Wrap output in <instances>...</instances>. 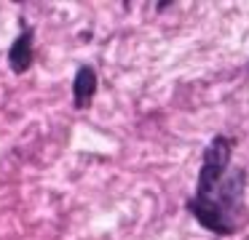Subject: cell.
Masks as SVG:
<instances>
[{"instance_id":"cell-1","label":"cell","mask_w":249,"mask_h":240,"mask_svg":"<svg viewBox=\"0 0 249 240\" xmlns=\"http://www.w3.org/2000/svg\"><path fill=\"white\" fill-rule=\"evenodd\" d=\"M233 139L217 133L201 155L196 195L188 200V211L204 229L214 235H236L244 213L247 171L233 168Z\"/></svg>"},{"instance_id":"cell-2","label":"cell","mask_w":249,"mask_h":240,"mask_svg":"<svg viewBox=\"0 0 249 240\" xmlns=\"http://www.w3.org/2000/svg\"><path fill=\"white\" fill-rule=\"evenodd\" d=\"M8 67H11L14 75H24L35 62V30L33 27H24L17 35V40L8 46Z\"/></svg>"},{"instance_id":"cell-3","label":"cell","mask_w":249,"mask_h":240,"mask_svg":"<svg viewBox=\"0 0 249 240\" xmlns=\"http://www.w3.org/2000/svg\"><path fill=\"white\" fill-rule=\"evenodd\" d=\"M97 88H99L97 69L89 67V64H81L75 69V78H72V104H75V110H89Z\"/></svg>"},{"instance_id":"cell-4","label":"cell","mask_w":249,"mask_h":240,"mask_svg":"<svg viewBox=\"0 0 249 240\" xmlns=\"http://www.w3.org/2000/svg\"><path fill=\"white\" fill-rule=\"evenodd\" d=\"M247 72H249V62H247Z\"/></svg>"}]
</instances>
